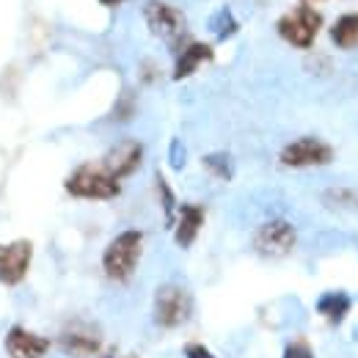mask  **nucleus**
Returning <instances> with one entry per match:
<instances>
[{
  "label": "nucleus",
  "mask_w": 358,
  "mask_h": 358,
  "mask_svg": "<svg viewBox=\"0 0 358 358\" xmlns=\"http://www.w3.org/2000/svg\"><path fill=\"white\" fill-rule=\"evenodd\" d=\"M328 36H331L334 47H339V50H348V52L356 50L358 47V11H345V14H339V17L331 22Z\"/></svg>",
  "instance_id": "14"
},
{
  "label": "nucleus",
  "mask_w": 358,
  "mask_h": 358,
  "mask_svg": "<svg viewBox=\"0 0 358 358\" xmlns=\"http://www.w3.org/2000/svg\"><path fill=\"white\" fill-rule=\"evenodd\" d=\"M193 314V298L179 284H163L155 295V322L160 328H179Z\"/></svg>",
  "instance_id": "7"
},
{
  "label": "nucleus",
  "mask_w": 358,
  "mask_h": 358,
  "mask_svg": "<svg viewBox=\"0 0 358 358\" xmlns=\"http://www.w3.org/2000/svg\"><path fill=\"white\" fill-rule=\"evenodd\" d=\"M251 245L265 259L289 257L292 248L298 245V229L289 224L287 218H270V221H265V224L254 231Z\"/></svg>",
  "instance_id": "5"
},
{
  "label": "nucleus",
  "mask_w": 358,
  "mask_h": 358,
  "mask_svg": "<svg viewBox=\"0 0 358 358\" xmlns=\"http://www.w3.org/2000/svg\"><path fill=\"white\" fill-rule=\"evenodd\" d=\"M281 358H314V353H312V348H309V342L295 339V342H289V345L284 348V356Z\"/></svg>",
  "instance_id": "19"
},
{
  "label": "nucleus",
  "mask_w": 358,
  "mask_h": 358,
  "mask_svg": "<svg viewBox=\"0 0 358 358\" xmlns=\"http://www.w3.org/2000/svg\"><path fill=\"white\" fill-rule=\"evenodd\" d=\"M124 3H130V0H99V6H105V8H119Z\"/></svg>",
  "instance_id": "22"
},
{
  "label": "nucleus",
  "mask_w": 358,
  "mask_h": 358,
  "mask_svg": "<svg viewBox=\"0 0 358 358\" xmlns=\"http://www.w3.org/2000/svg\"><path fill=\"white\" fill-rule=\"evenodd\" d=\"M141 17L155 39H160L166 47L177 52L187 39V17L177 3L169 0H146L141 8Z\"/></svg>",
  "instance_id": "3"
},
{
  "label": "nucleus",
  "mask_w": 358,
  "mask_h": 358,
  "mask_svg": "<svg viewBox=\"0 0 358 358\" xmlns=\"http://www.w3.org/2000/svg\"><path fill=\"white\" fill-rule=\"evenodd\" d=\"M105 358H113V356H110V353H108V356H105Z\"/></svg>",
  "instance_id": "24"
},
{
  "label": "nucleus",
  "mask_w": 358,
  "mask_h": 358,
  "mask_svg": "<svg viewBox=\"0 0 358 358\" xmlns=\"http://www.w3.org/2000/svg\"><path fill=\"white\" fill-rule=\"evenodd\" d=\"M325 25V17L312 3H295L289 11H284L275 20V34L295 50H309L314 47L320 31Z\"/></svg>",
  "instance_id": "4"
},
{
  "label": "nucleus",
  "mask_w": 358,
  "mask_h": 358,
  "mask_svg": "<svg viewBox=\"0 0 358 358\" xmlns=\"http://www.w3.org/2000/svg\"><path fill=\"white\" fill-rule=\"evenodd\" d=\"M127 358H135V356H127Z\"/></svg>",
  "instance_id": "25"
},
{
  "label": "nucleus",
  "mask_w": 358,
  "mask_h": 358,
  "mask_svg": "<svg viewBox=\"0 0 358 358\" xmlns=\"http://www.w3.org/2000/svg\"><path fill=\"white\" fill-rule=\"evenodd\" d=\"M143 231L141 229H124L119 231L102 251V270L110 281L127 284L138 270V262L143 257Z\"/></svg>",
  "instance_id": "1"
},
{
  "label": "nucleus",
  "mask_w": 358,
  "mask_h": 358,
  "mask_svg": "<svg viewBox=\"0 0 358 358\" xmlns=\"http://www.w3.org/2000/svg\"><path fill=\"white\" fill-rule=\"evenodd\" d=\"M99 163H102L113 177L119 179V182L133 177L135 171L141 169V163H143V143L135 141V138H124V141L113 143V146L108 149V155H105Z\"/></svg>",
  "instance_id": "9"
},
{
  "label": "nucleus",
  "mask_w": 358,
  "mask_h": 358,
  "mask_svg": "<svg viewBox=\"0 0 358 358\" xmlns=\"http://www.w3.org/2000/svg\"><path fill=\"white\" fill-rule=\"evenodd\" d=\"M185 160H187V152H185V146H182V141L174 138L171 141V146H169V163H171V169H182L185 166Z\"/></svg>",
  "instance_id": "20"
},
{
  "label": "nucleus",
  "mask_w": 358,
  "mask_h": 358,
  "mask_svg": "<svg viewBox=\"0 0 358 358\" xmlns=\"http://www.w3.org/2000/svg\"><path fill=\"white\" fill-rule=\"evenodd\" d=\"M201 163H204V169H207L213 177L224 179V182H229V179L234 177V163H231V157H229L226 152L204 155V157H201Z\"/></svg>",
  "instance_id": "17"
},
{
  "label": "nucleus",
  "mask_w": 358,
  "mask_h": 358,
  "mask_svg": "<svg viewBox=\"0 0 358 358\" xmlns=\"http://www.w3.org/2000/svg\"><path fill=\"white\" fill-rule=\"evenodd\" d=\"M215 61V50L207 42H185L174 55V69H171V78L174 80H187L193 78L204 64Z\"/></svg>",
  "instance_id": "10"
},
{
  "label": "nucleus",
  "mask_w": 358,
  "mask_h": 358,
  "mask_svg": "<svg viewBox=\"0 0 358 358\" xmlns=\"http://www.w3.org/2000/svg\"><path fill=\"white\" fill-rule=\"evenodd\" d=\"M6 353L8 358H45L50 350V339L22 328V325H14L8 334H6Z\"/></svg>",
  "instance_id": "12"
},
{
  "label": "nucleus",
  "mask_w": 358,
  "mask_h": 358,
  "mask_svg": "<svg viewBox=\"0 0 358 358\" xmlns=\"http://www.w3.org/2000/svg\"><path fill=\"white\" fill-rule=\"evenodd\" d=\"M155 185H157V196H160V207H163V215H166V226H174L177 221V196H174V190H171V185L166 182L163 174H157L155 177Z\"/></svg>",
  "instance_id": "16"
},
{
  "label": "nucleus",
  "mask_w": 358,
  "mask_h": 358,
  "mask_svg": "<svg viewBox=\"0 0 358 358\" xmlns=\"http://www.w3.org/2000/svg\"><path fill=\"white\" fill-rule=\"evenodd\" d=\"M334 160V149L331 143L314 138V135H303L289 141L281 152H278V163L284 169H322Z\"/></svg>",
  "instance_id": "6"
},
{
  "label": "nucleus",
  "mask_w": 358,
  "mask_h": 358,
  "mask_svg": "<svg viewBox=\"0 0 358 358\" xmlns=\"http://www.w3.org/2000/svg\"><path fill=\"white\" fill-rule=\"evenodd\" d=\"M58 345L66 356L75 358H89L96 356L102 350V339H99V331L91 328V325H69L61 336H58Z\"/></svg>",
  "instance_id": "11"
},
{
  "label": "nucleus",
  "mask_w": 358,
  "mask_h": 358,
  "mask_svg": "<svg viewBox=\"0 0 358 358\" xmlns=\"http://www.w3.org/2000/svg\"><path fill=\"white\" fill-rule=\"evenodd\" d=\"M210 28H213V34H215L218 39H229V36H234V34L240 31V22L234 20L231 8H218V11L213 14V20H210Z\"/></svg>",
  "instance_id": "18"
},
{
  "label": "nucleus",
  "mask_w": 358,
  "mask_h": 358,
  "mask_svg": "<svg viewBox=\"0 0 358 358\" xmlns=\"http://www.w3.org/2000/svg\"><path fill=\"white\" fill-rule=\"evenodd\" d=\"M34 262V243L31 240H11L0 243V284L17 287L25 281Z\"/></svg>",
  "instance_id": "8"
},
{
  "label": "nucleus",
  "mask_w": 358,
  "mask_h": 358,
  "mask_svg": "<svg viewBox=\"0 0 358 358\" xmlns=\"http://www.w3.org/2000/svg\"><path fill=\"white\" fill-rule=\"evenodd\" d=\"M301 3H314V0H301Z\"/></svg>",
  "instance_id": "23"
},
{
  "label": "nucleus",
  "mask_w": 358,
  "mask_h": 358,
  "mask_svg": "<svg viewBox=\"0 0 358 358\" xmlns=\"http://www.w3.org/2000/svg\"><path fill=\"white\" fill-rule=\"evenodd\" d=\"M185 356L187 358H215L204 345H196V342H190V345H185Z\"/></svg>",
  "instance_id": "21"
},
{
  "label": "nucleus",
  "mask_w": 358,
  "mask_h": 358,
  "mask_svg": "<svg viewBox=\"0 0 358 358\" xmlns=\"http://www.w3.org/2000/svg\"><path fill=\"white\" fill-rule=\"evenodd\" d=\"M64 190L83 201H113L122 196V182L102 163H83L64 179Z\"/></svg>",
  "instance_id": "2"
},
{
  "label": "nucleus",
  "mask_w": 358,
  "mask_h": 358,
  "mask_svg": "<svg viewBox=\"0 0 358 358\" xmlns=\"http://www.w3.org/2000/svg\"><path fill=\"white\" fill-rule=\"evenodd\" d=\"M207 210L204 204H179L177 221H174V243L179 248H190L204 226Z\"/></svg>",
  "instance_id": "13"
},
{
  "label": "nucleus",
  "mask_w": 358,
  "mask_h": 358,
  "mask_svg": "<svg viewBox=\"0 0 358 358\" xmlns=\"http://www.w3.org/2000/svg\"><path fill=\"white\" fill-rule=\"evenodd\" d=\"M350 309H353V301L345 292H325L317 301V312L322 314L331 325H342V320L350 314Z\"/></svg>",
  "instance_id": "15"
}]
</instances>
